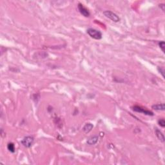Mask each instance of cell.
I'll return each mask as SVG.
<instances>
[{"instance_id":"1","label":"cell","mask_w":165,"mask_h":165,"mask_svg":"<svg viewBox=\"0 0 165 165\" xmlns=\"http://www.w3.org/2000/svg\"><path fill=\"white\" fill-rule=\"evenodd\" d=\"M87 34L92 38L95 39H101L102 38V33L98 30L94 29V28H90L87 30Z\"/></svg>"},{"instance_id":"2","label":"cell","mask_w":165,"mask_h":165,"mask_svg":"<svg viewBox=\"0 0 165 165\" xmlns=\"http://www.w3.org/2000/svg\"><path fill=\"white\" fill-rule=\"evenodd\" d=\"M103 14L105 16L106 18L108 19H111L112 21H114V22H118L120 21V18L118 16L116 13L112 12L110 11H106L103 12Z\"/></svg>"},{"instance_id":"3","label":"cell","mask_w":165,"mask_h":165,"mask_svg":"<svg viewBox=\"0 0 165 165\" xmlns=\"http://www.w3.org/2000/svg\"><path fill=\"white\" fill-rule=\"evenodd\" d=\"M34 141V138L32 136H27L21 141V144L26 148H30L32 146Z\"/></svg>"},{"instance_id":"4","label":"cell","mask_w":165,"mask_h":165,"mask_svg":"<svg viewBox=\"0 0 165 165\" xmlns=\"http://www.w3.org/2000/svg\"><path fill=\"white\" fill-rule=\"evenodd\" d=\"M132 110L137 112H139V113H143L147 116H153V114L152 112L150 111V110H144V108H142L141 107H140L139 106H134L132 107Z\"/></svg>"},{"instance_id":"5","label":"cell","mask_w":165,"mask_h":165,"mask_svg":"<svg viewBox=\"0 0 165 165\" xmlns=\"http://www.w3.org/2000/svg\"><path fill=\"white\" fill-rule=\"evenodd\" d=\"M78 9H79V11L80 12V13L83 16L86 17V18L90 16V12L88 11V9H86L85 7H84L83 5H82L81 3H79L78 4Z\"/></svg>"},{"instance_id":"6","label":"cell","mask_w":165,"mask_h":165,"mask_svg":"<svg viewBox=\"0 0 165 165\" xmlns=\"http://www.w3.org/2000/svg\"><path fill=\"white\" fill-rule=\"evenodd\" d=\"M98 139V135H94V136H92L90 138H88V139L87 140V143L89 145H94V144H95L97 143Z\"/></svg>"},{"instance_id":"7","label":"cell","mask_w":165,"mask_h":165,"mask_svg":"<svg viewBox=\"0 0 165 165\" xmlns=\"http://www.w3.org/2000/svg\"><path fill=\"white\" fill-rule=\"evenodd\" d=\"M155 135H156L158 139L160 140L162 143H164V135L162 134V133L161 132V131L159 130V129H157V128H155Z\"/></svg>"},{"instance_id":"8","label":"cell","mask_w":165,"mask_h":165,"mask_svg":"<svg viewBox=\"0 0 165 165\" xmlns=\"http://www.w3.org/2000/svg\"><path fill=\"white\" fill-rule=\"evenodd\" d=\"M152 108L157 111H161V110H164L165 106L164 103H161V104H154L152 106Z\"/></svg>"},{"instance_id":"9","label":"cell","mask_w":165,"mask_h":165,"mask_svg":"<svg viewBox=\"0 0 165 165\" xmlns=\"http://www.w3.org/2000/svg\"><path fill=\"white\" fill-rule=\"evenodd\" d=\"M92 128H93V125L91 123H86V125L84 126L83 128V131L85 132V133H88L90 132L91 130H92Z\"/></svg>"},{"instance_id":"10","label":"cell","mask_w":165,"mask_h":165,"mask_svg":"<svg viewBox=\"0 0 165 165\" xmlns=\"http://www.w3.org/2000/svg\"><path fill=\"white\" fill-rule=\"evenodd\" d=\"M7 148L12 153H14L15 152V146H14V144L12 143H9L7 144Z\"/></svg>"},{"instance_id":"11","label":"cell","mask_w":165,"mask_h":165,"mask_svg":"<svg viewBox=\"0 0 165 165\" xmlns=\"http://www.w3.org/2000/svg\"><path fill=\"white\" fill-rule=\"evenodd\" d=\"M159 47H160V48L161 49V50L162 51V52L164 53V47H165L164 41H161L159 42Z\"/></svg>"},{"instance_id":"12","label":"cell","mask_w":165,"mask_h":165,"mask_svg":"<svg viewBox=\"0 0 165 165\" xmlns=\"http://www.w3.org/2000/svg\"><path fill=\"white\" fill-rule=\"evenodd\" d=\"M158 123H159V125H160L161 127H162V128H164V127H165V121H164V119H159V120L158 121Z\"/></svg>"},{"instance_id":"13","label":"cell","mask_w":165,"mask_h":165,"mask_svg":"<svg viewBox=\"0 0 165 165\" xmlns=\"http://www.w3.org/2000/svg\"><path fill=\"white\" fill-rule=\"evenodd\" d=\"M158 70H159V73H161V74L162 75V76L163 77V78H164V69L163 67H158Z\"/></svg>"},{"instance_id":"14","label":"cell","mask_w":165,"mask_h":165,"mask_svg":"<svg viewBox=\"0 0 165 165\" xmlns=\"http://www.w3.org/2000/svg\"><path fill=\"white\" fill-rule=\"evenodd\" d=\"M159 7L161 8V9H162V11H164L165 10V5L164 3H162V4H160L159 5Z\"/></svg>"}]
</instances>
